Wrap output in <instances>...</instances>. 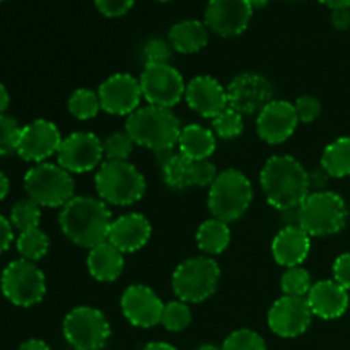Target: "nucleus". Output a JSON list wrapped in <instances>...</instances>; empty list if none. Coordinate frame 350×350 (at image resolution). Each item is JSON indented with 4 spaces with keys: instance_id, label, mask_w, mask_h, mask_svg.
<instances>
[{
    "instance_id": "obj_45",
    "label": "nucleus",
    "mask_w": 350,
    "mask_h": 350,
    "mask_svg": "<svg viewBox=\"0 0 350 350\" xmlns=\"http://www.w3.org/2000/svg\"><path fill=\"white\" fill-rule=\"evenodd\" d=\"M14 226L10 224V221L7 217H3L0 214V255L5 253L7 250L10 248L14 241V231H12Z\"/></svg>"
},
{
    "instance_id": "obj_26",
    "label": "nucleus",
    "mask_w": 350,
    "mask_h": 350,
    "mask_svg": "<svg viewBox=\"0 0 350 350\" xmlns=\"http://www.w3.org/2000/svg\"><path fill=\"white\" fill-rule=\"evenodd\" d=\"M180 154L191 161H205L215 150V133L202 125H188L181 129L178 140Z\"/></svg>"
},
{
    "instance_id": "obj_37",
    "label": "nucleus",
    "mask_w": 350,
    "mask_h": 350,
    "mask_svg": "<svg viewBox=\"0 0 350 350\" xmlns=\"http://www.w3.org/2000/svg\"><path fill=\"white\" fill-rule=\"evenodd\" d=\"M21 133H23V126L14 116L7 113L0 115V156L17 152Z\"/></svg>"
},
{
    "instance_id": "obj_34",
    "label": "nucleus",
    "mask_w": 350,
    "mask_h": 350,
    "mask_svg": "<svg viewBox=\"0 0 350 350\" xmlns=\"http://www.w3.org/2000/svg\"><path fill=\"white\" fill-rule=\"evenodd\" d=\"M311 286H313V282H311L310 272L304 270L303 267L287 269L280 279V289H282L284 296L306 297Z\"/></svg>"
},
{
    "instance_id": "obj_2",
    "label": "nucleus",
    "mask_w": 350,
    "mask_h": 350,
    "mask_svg": "<svg viewBox=\"0 0 350 350\" xmlns=\"http://www.w3.org/2000/svg\"><path fill=\"white\" fill-rule=\"evenodd\" d=\"M62 232L81 248H94L108 241L111 228V212L106 202L94 197H74L60 212Z\"/></svg>"
},
{
    "instance_id": "obj_13",
    "label": "nucleus",
    "mask_w": 350,
    "mask_h": 350,
    "mask_svg": "<svg viewBox=\"0 0 350 350\" xmlns=\"http://www.w3.org/2000/svg\"><path fill=\"white\" fill-rule=\"evenodd\" d=\"M228 91L229 108L236 109L241 115H255L273 101V85L263 75L255 72L239 74L229 82Z\"/></svg>"
},
{
    "instance_id": "obj_5",
    "label": "nucleus",
    "mask_w": 350,
    "mask_h": 350,
    "mask_svg": "<svg viewBox=\"0 0 350 350\" xmlns=\"http://www.w3.org/2000/svg\"><path fill=\"white\" fill-rule=\"evenodd\" d=\"M347 204L335 191H311L299 205L301 229L311 238L338 234L347 224Z\"/></svg>"
},
{
    "instance_id": "obj_31",
    "label": "nucleus",
    "mask_w": 350,
    "mask_h": 350,
    "mask_svg": "<svg viewBox=\"0 0 350 350\" xmlns=\"http://www.w3.org/2000/svg\"><path fill=\"white\" fill-rule=\"evenodd\" d=\"M10 224L16 229H19L21 232L27 231V229L40 228L41 221V205L36 204L33 198L26 197L17 200L16 204L10 208L9 215Z\"/></svg>"
},
{
    "instance_id": "obj_53",
    "label": "nucleus",
    "mask_w": 350,
    "mask_h": 350,
    "mask_svg": "<svg viewBox=\"0 0 350 350\" xmlns=\"http://www.w3.org/2000/svg\"><path fill=\"white\" fill-rule=\"evenodd\" d=\"M250 2V5L253 7V9H255V7H263V5H267V3L270 2V0H248Z\"/></svg>"
},
{
    "instance_id": "obj_46",
    "label": "nucleus",
    "mask_w": 350,
    "mask_h": 350,
    "mask_svg": "<svg viewBox=\"0 0 350 350\" xmlns=\"http://www.w3.org/2000/svg\"><path fill=\"white\" fill-rule=\"evenodd\" d=\"M332 23L337 29L345 31L350 27V9H334L332 10Z\"/></svg>"
},
{
    "instance_id": "obj_15",
    "label": "nucleus",
    "mask_w": 350,
    "mask_h": 350,
    "mask_svg": "<svg viewBox=\"0 0 350 350\" xmlns=\"http://www.w3.org/2000/svg\"><path fill=\"white\" fill-rule=\"evenodd\" d=\"M62 140L60 130L53 122L44 118L33 120L23 126L16 154L27 163H44L58 152Z\"/></svg>"
},
{
    "instance_id": "obj_25",
    "label": "nucleus",
    "mask_w": 350,
    "mask_h": 350,
    "mask_svg": "<svg viewBox=\"0 0 350 350\" xmlns=\"http://www.w3.org/2000/svg\"><path fill=\"white\" fill-rule=\"evenodd\" d=\"M208 27L198 19H183L170 29V44L180 53H197L207 44Z\"/></svg>"
},
{
    "instance_id": "obj_16",
    "label": "nucleus",
    "mask_w": 350,
    "mask_h": 350,
    "mask_svg": "<svg viewBox=\"0 0 350 350\" xmlns=\"http://www.w3.org/2000/svg\"><path fill=\"white\" fill-rule=\"evenodd\" d=\"M311 318L313 313L308 306L306 297L282 296L272 304L267 321L275 335L282 338H294L310 328Z\"/></svg>"
},
{
    "instance_id": "obj_21",
    "label": "nucleus",
    "mask_w": 350,
    "mask_h": 350,
    "mask_svg": "<svg viewBox=\"0 0 350 350\" xmlns=\"http://www.w3.org/2000/svg\"><path fill=\"white\" fill-rule=\"evenodd\" d=\"M306 301L313 317L321 320H335L344 317L350 304L349 291H345L335 280L314 282L308 293Z\"/></svg>"
},
{
    "instance_id": "obj_20",
    "label": "nucleus",
    "mask_w": 350,
    "mask_h": 350,
    "mask_svg": "<svg viewBox=\"0 0 350 350\" xmlns=\"http://www.w3.org/2000/svg\"><path fill=\"white\" fill-rule=\"evenodd\" d=\"M185 99L188 106L204 118H212L228 108V91L217 79L197 75L187 84Z\"/></svg>"
},
{
    "instance_id": "obj_19",
    "label": "nucleus",
    "mask_w": 350,
    "mask_h": 350,
    "mask_svg": "<svg viewBox=\"0 0 350 350\" xmlns=\"http://www.w3.org/2000/svg\"><path fill=\"white\" fill-rule=\"evenodd\" d=\"M296 108L289 101L273 99L258 113L256 118V132L263 142L270 146H279L291 139L297 129Z\"/></svg>"
},
{
    "instance_id": "obj_3",
    "label": "nucleus",
    "mask_w": 350,
    "mask_h": 350,
    "mask_svg": "<svg viewBox=\"0 0 350 350\" xmlns=\"http://www.w3.org/2000/svg\"><path fill=\"white\" fill-rule=\"evenodd\" d=\"M125 132L135 146L159 152L173 149L181 135V123L171 109L147 105L129 116Z\"/></svg>"
},
{
    "instance_id": "obj_22",
    "label": "nucleus",
    "mask_w": 350,
    "mask_h": 350,
    "mask_svg": "<svg viewBox=\"0 0 350 350\" xmlns=\"http://www.w3.org/2000/svg\"><path fill=\"white\" fill-rule=\"evenodd\" d=\"M152 234V226L149 219L142 214H125L111 222L108 232V241L122 253L139 252L147 245Z\"/></svg>"
},
{
    "instance_id": "obj_51",
    "label": "nucleus",
    "mask_w": 350,
    "mask_h": 350,
    "mask_svg": "<svg viewBox=\"0 0 350 350\" xmlns=\"http://www.w3.org/2000/svg\"><path fill=\"white\" fill-rule=\"evenodd\" d=\"M320 2L330 7L332 10L334 9H350V0H320Z\"/></svg>"
},
{
    "instance_id": "obj_1",
    "label": "nucleus",
    "mask_w": 350,
    "mask_h": 350,
    "mask_svg": "<svg viewBox=\"0 0 350 350\" xmlns=\"http://www.w3.org/2000/svg\"><path fill=\"white\" fill-rule=\"evenodd\" d=\"M260 185L267 202L280 212L299 207L311 193L308 171L296 157L287 154L267 161L260 173Z\"/></svg>"
},
{
    "instance_id": "obj_27",
    "label": "nucleus",
    "mask_w": 350,
    "mask_h": 350,
    "mask_svg": "<svg viewBox=\"0 0 350 350\" xmlns=\"http://www.w3.org/2000/svg\"><path fill=\"white\" fill-rule=\"evenodd\" d=\"M231 243L229 224L219 219H208L202 222L197 231V245L207 255H219Z\"/></svg>"
},
{
    "instance_id": "obj_9",
    "label": "nucleus",
    "mask_w": 350,
    "mask_h": 350,
    "mask_svg": "<svg viewBox=\"0 0 350 350\" xmlns=\"http://www.w3.org/2000/svg\"><path fill=\"white\" fill-rule=\"evenodd\" d=\"M0 289L9 303L19 308H31L43 301L46 294V277L34 262L14 260L3 269Z\"/></svg>"
},
{
    "instance_id": "obj_43",
    "label": "nucleus",
    "mask_w": 350,
    "mask_h": 350,
    "mask_svg": "<svg viewBox=\"0 0 350 350\" xmlns=\"http://www.w3.org/2000/svg\"><path fill=\"white\" fill-rule=\"evenodd\" d=\"M334 280L350 291V253H342L334 262Z\"/></svg>"
},
{
    "instance_id": "obj_38",
    "label": "nucleus",
    "mask_w": 350,
    "mask_h": 350,
    "mask_svg": "<svg viewBox=\"0 0 350 350\" xmlns=\"http://www.w3.org/2000/svg\"><path fill=\"white\" fill-rule=\"evenodd\" d=\"M221 350H267V345L262 335L250 328H241L226 338Z\"/></svg>"
},
{
    "instance_id": "obj_52",
    "label": "nucleus",
    "mask_w": 350,
    "mask_h": 350,
    "mask_svg": "<svg viewBox=\"0 0 350 350\" xmlns=\"http://www.w3.org/2000/svg\"><path fill=\"white\" fill-rule=\"evenodd\" d=\"M142 350H178V349L174 347V345L166 344V342H150V344H147Z\"/></svg>"
},
{
    "instance_id": "obj_55",
    "label": "nucleus",
    "mask_w": 350,
    "mask_h": 350,
    "mask_svg": "<svg viewBox=\"0 0 350 350\" xmlns=\"http://www.w3.org/2000/svg\"><path fill=\"white\" fill-rule=\"evenodd\" d=\"M161 2H170V0H161Z\"/></svg>"
},
{
    "instance_id": "obj_40",
    "label": "nucleus",
    "mask_w": 350,
    "mask_h": 350,
    "mask_svg": "<svg viewBox=\"0 0 350 350\" xmlns=\"http://www.w3.org/2000/svg\"><path fill=\"white\" fill-rule=\"evenodd\" d=\"M294 108H296L297 120H299L301 123H313L321 113V103L318 101L314 96L304 94L296 99Z\"/></svg>"
},
{
    "instance_id": "obj_4",
    "label": "nucleus",
    "mask_w": 350,
    "mask_h": 350,
    "mask_svg": "<svg viewBox=\"0 0 350 350\" xmlns=\"http://www.w3.org/2000/svg\"><path fill=\"white\" fill-rule=\"evenodd\" d=\"M99 198L111 205H132L146 193V178L129 161H105L94 176Z\"/></svg>"
},
{
    "instance_id": "obj_30",
    "label": "nucleus",
    "mask_w": 350,
    "mask_h": 350,
    "mask_svg": "<svg viewBox=\"0 0 350 350\" xmlns=\"http://www.w3.org/2000/svg\"><path fill=\"white\" fill-rule=\"evenodd\" d=\"M161 171L166 185L173 190H187L193 187V161L183 154H174Z\"/></svg>"
},
{
    "instance_id": "obj_12",
    "label": "nucleus",
    "mask_w": 350,
    "mask_h": 350,
    "mask_svg": "<svg viewBox=\"0 0 350 350\" xmlns=\"http://www.w3.org/2000/svg\"><path fill=\"white\" fill-rule=\"evenodd\" d=\"M105 159L103 140L91 132H74L65 137L57 152V164L68 173H89Z\"/></svg>"
},
{
    "instance_id": "obj_29",
    "label": "nucleus",
    "mask_w": 350,
    "mask_h": 350,
    "mask_svg": "<svg viewBox=\"0 0 350 350\" xmlns=\"http://www.w3.org/2000/svg\"><path fill=\"white\" fill-rule=\"evenodd\" d=\"M16 248L21 258L36 263L46 256L48 248H50V239L40 228L27 229V231L19 232L16 239Z\"/></svg>"
},
{
    "instance_id": "obj_11",
    "label": "nucleus",
    "mask_w": 350,
    "mask_h": 350,
    "mask_svg": "<svg viewBox=\"0 0 350 350\" xmlns=\"http://www.w3.org/2000/svg\"><path fill=\"white\" fill-rule=\"evenodd\" d=\"M139 81L144 99L159 108L171 109L185 98L187 91L183 75L170 64L146 65Z\"/></svg>"
},
{
    "instance_id": "obj_10",
    "label": "nucleus",
    "mask_w": 350,
    "mask_h": 350,
    "mask_svg": "<svg viewBox=\"0 0 350 350\" xmlns=\"http://www.w3.org/2000/svg\"><path fill=\"white\" fill-rule=\"evenodd\" d=\"M109 335L108 318L96 308L77 306L64 320V337L74 350H101Z\"/></svg>"
},
{
    "instance_id": "obj_14",
    "label": "nucleus",
    "mask_w": 350,
    "mask_h": 350,
    "mask_svg": "<svg viewBox=\"0 0 350 350\" xmlns=\"http://www.w3.org/2000/svg\"><path fill=\"white\" fill-rule=\"evenodd\" d=\"M101 109L115 116L132 115L144 99L140 81L130 74H115L106 79L98 89Z\"/></svg>"
},
{
    "instance_id": "obj_33",
    "label": "nucleus",
    "mask_w": 350,
    "mask_h": 350,
    "mask_svg": "<svg viewBox=\"0 0 350 350\" xmlns=\"http://www.w3.org/2000/svg\"><path fill=\"white\" fill-rule=\"evenodd\" d=\"M245 130V122H243V115L232 108H226L224 111L219 113L214 120H212V132L219 137V139H236Z\"/></svg>"
},
{
    "instance_id": "obj_32",
    "label": "nucleus",
    "mask_w": 350,
    "mask_h": 350,
    "mask_svg": "<svg viewBox=\"0 0 350 350\" xmlns=\"http://www.w3.org/2000/svg\"><path fill=\"white\" fill-rule=\"evenodd\" d=\"M67 106L70 115L75 116L77 120H91L101 111V103H99L98 92L85 88L72 92Z\"/></svg>"
},
{
    "instance_id": "obj_41",
    "label": "nucleus",
    "mask_w": 350,
    "mask_h": 350,
    "mask_svg": "<svg viewBox=\"0 0 350 350\" xmlns=\"http://www.w3.org/2000/svg\"><path fill=\"white\" fill-rule=\"evenodd\" d=\"M217 167L208 159L193 161V187H212L217 178Z\"/></svg>"
},
{
    "instance_id": "obj_36",
    "label": "nucleus",
    "mask_w": 350,
    "mask_h": 350,
    "mask_svg": "<svg viewBox=\"0 0 350 350\" xmlns=\"http://www.w3.org/2000/svg\"><path fill=\"white\" fill-rule=\"evenodd\" d=\"M135 142L126 132H113L103 140V152L106 161H129Z\"/></svg>"
},
{
    "instance_id": "obj_44",
    "label": "nucleus",
    "mask_w": 350,
    "mask_h": 350,
    "mask_svg": "<svg viewBox=\"0 0 350 350\" xmlns=\"http://www.w3.org/2000/svg\"><path fill=\"white\" fill-rule=\"evenodd\" d=\"M330 174L327 173L323 166L314 167V170L308 171V181H310V190L313 191H323L327 188L328 181H330Z\"/></svg>"
},
{
    "instance_id": "obj_7",
    "label": "nucleus",
    "mask_w": 350,
    "mask_h": 350,
    "mask_svg": "<svg viewBox=\"0 0 350 350\" xmlns=\"http://www.w3.org/2000/svg\"><path fill=\"white\" fill-rule=\"evenodd\" d=\"M221 269L208 256H193L176 267L171 279L173 293L183 303L197 304L207 301L217 291Z\"/></svg>"
},
{
    "instance_id": "obj_24",
    "label": "nucleus",
    "mask_w": 350,
    "mask_h": 350,
    "mask_svg": "<svg viewBox=\"0 0 350 350\" xmlns=\"http://www.w3.org/2000/svg\"><path fill=\"white\" fill-rule=\"evenodd\" d=\"M123 267V253L109 241L99 243L98 246L89 250L88 270L99 282H115L122 275Z\"/></svg>"
},
{
    "instance_id": "obj_42",
    "label": "nucleus",
    "mask_w": 350,
    "mask_h": 350,
    "mask_svg": "<svg viewBox=\"0 0 350 350\" xmlns=\"http://www.w3.org/2000/svg\"><path fill=\"white\" fill-rule=\"evenodd\" d=\"M135 0H94L99 12L106 17H118L132 9Z\"/></svg>"
},
{
    "instance_id": "obj_54",
    "label": "nucleus",
    "mask_w": 350,
    "mask_h": 350,
    "mask_svg": "<svg viewBox=\"0 0 350 350\" xmlns=\"http://www.w3.org/2000/svg\"><path fill=\"white\" fill-rule=\"evenodd\" d=\"M195 350H221V347H215V345H212V344H204Z\"/></svg>"
},
{
    "instance_id": "obj_18",
    "label": "nucleus",
    "mask_w": 350,
    "mask_h": 350,
    "mask_svg": "<svg viewBox=\"0 0 350 350\" xmlns=\"http://www.w3.org/2000/svg\"><path fill=\"white\" fill-rule=\"evenodd\" d=\"M253 7L248 0H208L205 7V24L224 38L238 36L248 27Z\"/></svg>"
},
{
    "instance_id": "obj_23",
    "label": "nucleus",
    "mask_w": 350,
    "mask_h": 350,
    "mask_svg": "<svg viewBox=\"0 0 350 350\" xmlns=\"http://www.w3.org/2000/svg\"><path fill=\"white\" fill-rule=\"evenodd\" d=\"M311 236L301 228H282L272 241V255L279 265L293 269L308 258Z\"/></svg>"
},
{
    "instance_id": "obj_48",
    "label": "nucleus",
    "mask_w": 350,
    "mask_h": 350,
    "mask_svg": "<svg viewBox=\"0 0 350 350\" xmlns=\"http://www.w3.org/2000/svg\"><path fill=\"white\" fill-rule=\"evenodd\" d=\"M17 350H50V347H48L46 342L40 340V338H29L24 344H21Z\"/></svg>"
},
{
    "instance_id": "obj_8",
    "label": "nucleus",
    "mask_w": 350,
    "mask_h": 350,
    "mask_svg": "<svg viewBox=\"0 0 350 350\" xmlns=\"http://www.w3.org/2000/svg\"><path fill=\"white\" fill-rule=\"evenodd\" d=\"M24 190L41 207H64L74 198L75 183L72 174L60 164L40 163L27 170Z\"/></svg>"
},
{
    "instance_id": "obj_47",
    "label": "nucleus",
    "mask_w": 350,
    "mask_h": 350,
    "mask_svg": "<svg viewBox=\"0 0 350 350\" xmlns=\"http://www.w3.org/2000/svg\"><path fill=\"white\" fill-rule=\"evenodd\" d=\"M282 222H284V228H301L299 207L284 211L282 212Z\"/></svg>"
},
{
    "instance_id": "obj_50",
    "label": "nucleus",
    "mask_w": 350,
    "mask_h": 350,
    "mask_svg": "<svg viewBox=\"0 0 350 350\" xmlns=\"http://www.w3.org/2000/svg\"><path fill=\"white\" fill-rule=\"evenodd\" d=\"M9 190H10L9 178H7V174L3 173V171H0V200H3V198L9 195Z\"/></svg>"
},
{
    "instance_id": "obj_49",
    "label": "nucleus",
    "mask_w": 350,
    "mask_h": 350,
    "mask_svg": "<svg viewBox=\"0 0 350 350\" xmlns=\"http://www.w3.org/2000/svg\"><path fill=\"white\" fill-rule=\"evenodd\" d=\"M9 105H10L9 91H7L5 85H3L2 82H0V115H3V113L7 111Z\"/></svg>"
},
{
    "instance_id": "obj_56",
    "label": "nucleus",
    "mask_w": 350,
    "mask_h": 350,
    "mask_svg": "<svg viewBox=\"0 0 350 350\" xmlns=\"http://www.w3.org/2000/svg\"><path fill=\"white\" fill-rule=\"evenodd\" d=\"M0 2H3V0H0Z\"/></svg>"
},
{
    "instance_id": "obj_35",
    "label": "nucleus",
    "mask_w": 350,
    "mask_h": 350,
    "mask_svg": "<svg viewBox=\"0 0 350 350\" xmlns=\"http://www.w3.org/2000/svg\"><path fill=\"white\" fill-rule=\"evenodd\" d=\"M161 323L170 332H183L185 328L190 327L191 310L188 306V303H183V301L178 299L164 304Z\"/></svg>"
},
{
    "instance_id": "obj_28",
    "label": "nucleus",
    "mask_w": 350,
    "mask_h": 350,
    "mask_svg": "<svg viewBox=\"0 0 350 350\" xmlns=\"http://www.w3.org/2000/svg\"><path fill=\"white\" fill-rule=\"evenodd\" d=\"M321 166L332 178L350 176V137H340L325 147Z\"/></svg>"
},
{
    "instance_id": "obj_39",
    "label": "nucleus",
    "mask_w": 350,
    "mask_h": 350,
    "mask_svg": "<svg viewBox=\"0 0 350 350\" xmlns=\"http://www.w3.org/2000/svg\"><path fill=\"white\" fill-rule=\"evenodd\" d=\"M171 44L161 38H152L142 48V58L146 65L150 64H167L171 58Z\"/></svg>"
},
{
    "instance_id": "obj_6",
    "label": "nucleus",
    "mask_w": 350,
    "mask_h": 350,
    "mask_svg": "<svg viewBox=\"0 0 350 350\" xmlns=\"http://www.w3.org/2000/svg\"><path fill=\"white\" fill-rule=\"evenodd\" d=\"M253 200V185L238 170L221 171L208 190V211L214 219L234 222L245 215Z\"/></svg>"
},
{
    "instance_id": "obj_17",
    "label": "nucleus",
    "mask_w": 350,
    "mask_h": 350,
    "mask_svg": "<svg viewBox=\"0 0 350 350\" xmlns=\"http://www.w3.org/2000/svg\"><path fill=\"white\" fill-rule=\"evenodd\" d=\"M120 306L126 321L139 328H152L159 325L164 311L161 297L144 284L126 287L120 299Z\"/></svg>"
}]
</instances>
